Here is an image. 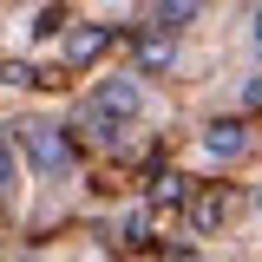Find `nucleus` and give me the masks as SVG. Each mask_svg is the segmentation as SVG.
Returning a JSON list of instances; mask_svg holds the SVG:
<instances>
[{"label": "nucleus", "instance_id": "9d476101", "mask_svg": "<svg viewBox=\"0 0 262 262\" xmlns=\"http://www.w3.org/2000/svg\"><path fill=\"white\" fill-rule=\"evenodd\" d=\"M177 262H203V256H196V249H184V256H177Z\"/></svg>", "mask_w": 262, "mask_h": 262}, {"label": "nucleus", "instance_id": "6e6552de", "mask_svg": "<svg viewBox=\"0 0 262 262\" xmlns=\"http://www.w3.org/2000/svg\"><path fill=\"white\" fill-rule=\"evenodd\" d=\"M20 184V138L13 131H0V196Z\"/></svg>", "mask_w": 262, "mask_h": 262}, {"label": "nucleus", "instance_id": "ddd939ff", "mask_svg": "<svg viewBox=\"0 0 262 262\" xmlns=\"http://www.w3.org/2000/svg\"><path fill=\"white\" fill-rule=\"evenodd\" d=\"M20 262H39V256H20Z\"/></svg>", "mask_w": 262, "mask_h": 262}, {"label": "nucleus", "instance_id": "9b49d317", "mask_svg": "<svg viewBox=\"0 0 262 262\" xmlns=\"http://www.w3.org/2000/svg\"><path fill=\"white\" fill-rule=\"evenodd\" d=\"M105 7H138V0H105Z\"/></svg>", "mask_w": 262, "mask_h": 262}, {"label": "nucleus", "instance_id": "20e7f679", "mask_svg": "<svg viewBox=\"0 0 262 262\" xmlns=\"http://www.w3.org/2000/svg\"><path fill=\"white\" fill-rule=\"evenodd\" d=\"M144 20L164 27V33H184V27L203 20V0H144Z\"/></svg>", "mask_w": 262, "mask_h": 262}, {"label": "nucleus", "instance_id": "39448f33", "mask_svg": "<svg viewBox=\"0 0 262 262\" xmlns=\"http://www.w3.org/2000/svg\"><path fill=\"white\" fill-rule=\"evenodd\" d=\"M105 46H112V33H105V27H79V33H66V46H59V59L72 66V72H85V66H92L98 53H105Z\"/></svg>", "mask_w": 262, "mask_h": 262}, {"label": "nucleus", "instance_id": "f257e3e1", "mask_svg": "<svg viewBox=\"0 0 262 262\" xmlns=\"http://www.w3.org/2000/svg\"><path fill=\"white\" fill-rule=\"evenodd\" d=\"M138 112H144V85H138V72H112V79H98V85H92V98H85L79 118H85L98 138H118Z\"/></svg>", "mask_w": 262, "mask_h": 262}, {"label": "nucleus", "instance_id": "7ed1b4c3", "mask_svg": "<svg viewBox=\"0 0 262 262\" xmlns=\"http://www.w3.org/2000/svg\"><path fill=\"white\" fill-rule=\"evenodd\" d=\"M196 144H203L210 164H243L249 158V125H243V118H216V125H203Z\"/></svg>", "mask_w": 262, "mask_h": 262}, {"label": "nucleus", "instance_id": "1a4fd4ad", "mask_svg": "<svg viewBox=\"0 0 262 262\" xmlns=\"http://www.w3.org/2000/svg\"><path fill=\"white\" fill-rule=\"evenodd\" d=\"M249 46H256V53H262V7H256V13H249Z\"/></svg>", "mask_w": 262, "mask_h": 262}, {"label": "nucleus", "instance_id": "423d86ee", "mask_svg": "<svg viewBox=\"0 0 262 262\" xmlns=\"http://www.w3.org/2000/svg\"><path fill=\"white\" fill-rule=\"evenodd\" d=\"M170 59H177V33L144 27V39H138V66H144V72H164Z\"/></svg>", "mask_w": 262, "mask_h": 262}, {"label": "nucleus", "instance_id": "f03ea898", "mask_svg": "<svg viewBox=\"0 0 262 262\" xmlns=\"http://www.w3.org/2000/svg\"><path fill=\"white\" fill-rule=\"evenodd\" d=\"M13 138H20V158H27L39 177H66V170H72V138H66L59 125L27 118V125H13Z\"/></svg>", "mask_w": 262, "mask_h": 262}, {"label": "nucleus", "instance_id": "f8f14e48", "mask_svg": "<svg viewBox=\"0 0 262 262\" xmlns=\"http://www.w3.org/2000/svg\"><path fill=\"white\" fill-rule=\"evenodd\" d=\"M256 216H262V184H256Z\"/></svg>", "mask_w": 262, "mask_h": 262}, {"label": "nucleus", "instance_id": "0eeeda50", "mask_svg": "<svg viewBox=\"0 0 262 262\" xmlns=\"http://www.w3.org/2000/svg\"><path fill=\"white\" fill-rule=\"evenodd\" d=\"M223 216H229V190H210V196H196V203H190V229H196V236H216Z\"/></svg>", "mask_w": 262, "mask_h": 262}]
</instances>
